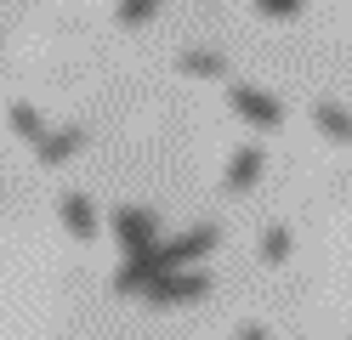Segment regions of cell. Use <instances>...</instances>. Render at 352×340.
Wrapping results in <instances>:
<instances>
[{"label": "cell", "mask_w": 352, "mask_h": 340, "mask_svg": "<svg viewBox=\"0 0 352 340\" xmlns=\"http://www.w3.org/2000/svg\"><path fill=\"white\" fill-rule=\"evenodd\" d=\"M6 125H12V136H23L29 148L40 142V136H46V120H40L29 102H12V108H6Z\"/></svg>", "instance_id": "10"}, {"label": "cell", "mask_w": 352, "mask_h": 340, "mask_svg": "<svg viewBox=\"0 0 352 340\" xmlns=\"http://www.w3.org/2000/svg\"><path fill=\"white\" fill-rule=\"evenodd\" d=\"M261 256H267V261L290 256V227H267V233H261Z\"/></svg>", "instance_id": "13"}, {"label": "cell", "mask_w": 352, "mask_h": 340, "mask_svg": "<svg viewBox=\"0 0 352 340\" xmlns=\"http://www.w3.org/2000/svg\"><path fill=\"white\" fill-rule=\"evenodd\" d=\"M160 272H170V267L160 261V244H148V249H131V256H125V267L114 272V289H120V295H142L153 278H160Z\"/></svg>", "instance_id": "3"}, {"label": "cell", "mask_w": 352, "mask_h": 340, "mask_svg": "<svg viewBox=\"0 0 352 340\" xmlns=\"http://www.w3.org/2000/svg\"><path fill=\"white\" fill-rule=\"evenodd\" d=\"M313 125L324 131V142H352V113L341 102H329V97L313 108Z\"/></svg>", "instance_id": "9"}, {"label": "cell", "mask_w": 352, "mask_h": 340, "mask_svg": "<svg viewBox=\"0 0 352 340\" xmlns=\"http://www.w3.org/2000/svg\"><path fill=\"white\" fill-rule=\"evenodd\" d=\"M301 6H307V0H256V12H261V17H296Z\"/></svg>", "instance_id": "14"}, {"label": "cell", "mask_w": 352, "mask_h": 340, "mask_svg": "<svg viewBox=\"0 0 352 340\" xmlns=\"http://www.w3.org/2000/svg\"><path fill=\"white\" fill-rule=\"evenodd\" d=\"M63 227L74 238H97V204L85 193H63Z\"/></svg>", "instance_id": "8"}, {"label": "cell", "mask_w": 352, "mask_h": 340, "mask_svg": "<svg viewBox=\"0 0 352 340\" xmlns=\"http://www.w3.org/2000/svg\"><path fill=\"white\" fill-rule=\"evenodd\" d=\"M153 12H160V0H120V6H114V23H120V29H142Z\"/></svg>", "instance_id": "12"}, {"label": "cell", "mask_w": 352, "mask_h": 340, "mask_svg": "<svg viewBox=\"0 0 352 340\" xmlns=\"http://www.w3.org/2000/svg\"><path fill=\"white\" fill-rule=\"evenodd\" d=\"M205 289H210L205 272H182V267H170V272H160V278L142 289V301H148V306H188V301H199Z\"/></svg>", "instance_id": "1"}, {"label": "cell", "mask_w": 352, "mask_h": 340, "mask_svg": "<svg viewBox=\"0 0 352 340\" xmlns=\"http://www.w3.org/2000/svg\"><path fill=\"white\" fill-rule=\"evenodd\" d=\"M261 170H267L261 148H239V153L228 159V193H250L256 181H261Z\"/></svg>", "instance_id": "7"}, {"label": "cell", "mask_w": 352, "mask_h": 340, "mask_svg": "<svg viewBox=\"0 0 352 340\" xmlns=\"http://www.w3.org/2000/svg\"><path fill=\"white\" fill-rule=\"evenodd\" d=\"M114 238L125 244V256L131 249H148V244H160V221H153L148 210H137V204H125V210L114 216Z\"/></svg>", "instance_id": "4"}, {"label": "cell", "mask_w": 352, "mask_h": 340, "mask_svg": "<svg viewBox=\"0 0 352 340\" xmlns=\"http://www.w3.org/2000/svg\"><path fill=\"white\" fill-rule=\"evenodd\" d=\"M85 148V125H69V131H46L34 142V153H40V165H69V159Z\"/></svg>", "instance_id": "6"}, {"label": "cell", "mask_w": 352, "mask_h": 340, "mask_svg": "<svg viewBox=\"0 0 352 340\" xmlns=\"http://www.w3.org/2000/svg\"><path fill=\"white\" fill-rule=\"evenodd\" d=\"M228 102L239 120H250L256 131H278L284 125V102L267 97V91H256V85H228Z\"/></svg>", "instance_id": "2"}, {"label": "cell", "mask_w": 352, "mask_h": 340, "mask_svg": "<svg viewBox=\"0 0 352 340\" xmlns=\"http://www.w3.org/2000/svg\"><path fill=\"white\" fill-rule=\"evenodd\" d=\"M216 227H193V233H182V238H170V244H160V261L165 267H188V261H199V256H210L216 249Z\"/></svg>", "instance_id": "5"}, {"label": "cell", "mask_w": 352, "mask_h": 340, "mask_svg": "<svg viewBox=\"0 0 352 340\" xmlns=\"http://www.w3.org/2000/svg\"><path fill=\"white\" fill-rule=\"evenodd\" d=\"M176 68L193 74V80H222V74H228V63L216 57V52H182V57H176Z\"/></svg>", "instance_id": "11"}]
</instances>
